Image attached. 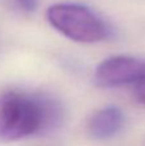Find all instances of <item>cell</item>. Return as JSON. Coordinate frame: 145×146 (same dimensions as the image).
I'll return each instance as SVG.
<instances>
[{"instance_id":"obj_4","label":"cell","mask_w":145,"mask_h":146,"mask_svg":"<svg viewBox=\"0 0 145 146\" xmlns=\"http://www.w3.org/2000/svg\"><path fill=\"white\" fill-rule=\"evenodd\" d=\"M125 124V115L117 106H107L92 115L89 122V133L95 140L114 137Z\"/></svg>"},{"instance_id":"obj_2","label":"cell","mask_w":145,"mask_h":146,"mask_svg":"<svg viewBox=\"0 0 145 146\" xmlns=\"http://www.w3.org/2000/svg\"><path fill=\"white\" fill-rule=\"evenodd\" d=\"M46 17L57 31L76 42H98L110 33L108 23L85 5L54 4L48 9Z\"/></svg>"},{"instance_id":"obj_1","label":"cell","mask_w":145,"mask_h":146,"mask_svg":"<svg viewBox=\"0 0 145 146\" xmlns=\"http://www.w3.org/2000/svg\"><path fill=\"white\" fill-rule=\"evenodd\" d=\"M54 101L19 91L0 95V140L17 141L49 128L58 119Z\"/></svg>"},{"instance_id":"obj_3","label":"cell","mask_w":145,"mask_h":146,"mask_svg":"<svg viewBox=\"0 0 145 146\" xmlns=\"http://www.w3.org/2000/svg\"><path fill=\"white\" fill-rule=\"evenodd\" d=\"M145 72V60L127 55L105 59L98 66L95 81L102 87H121L134 85Z\"/></svg>"},{"instance_id":"obj_5","label":"cell","mask_w":145,"mask_h":146,"mask_svg":"<svg viewBox=\"0 0 145 146\" xmlns=\"http://www.w3.org/2000/svg\"><path fill=\"white\" fill-rule=\"evenodd\" d=\"M132 87L135 98L138 99L139 103L145 106V72L138 78V81L132 85Z\"/></svg>"},{"instance_id":"obj_6","label":"cell","mask_w":145,"mask_h":146,"mask_svg":"<svg viewBox=\"0 0 145 146\" xmlns=\"http://www.w3.org/2000/svg\"><path fill=\"white\" fill-rule=\"evenodd\" d=\"M18 3L21 8H23L25 10H33L36 8V4H37V0H15Z\"/></svg>"}]
</instances>
